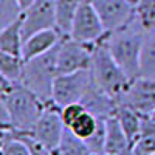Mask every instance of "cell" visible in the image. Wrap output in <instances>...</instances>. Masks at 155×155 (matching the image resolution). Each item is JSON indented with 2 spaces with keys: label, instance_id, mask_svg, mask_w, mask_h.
Returning a JSON list of instances; mask_svg holds the SVG:
<instances>
[{
  "label": "cell",
  "instance_id": "obj_1",
  "mask_svg": "<svg viewBox=\"0 0 155 155\" xmlns=\"http://www.w3.org/2000/svg\"><path fill=\"white\" fill-rule=\"evenodd\" d=\"M45 109L47 104L28 87H25L22 82H12L6 78H2L0 82L2 129L28 134Z\"/></svg>",
  "mask_w": 155,
  "mask_h": 155
},
{
  "label": "cell",
  "instance_id": "obj_2",
  "mask_svg": "<svg viewBox=\"0 0 155 155\" xmlns=\"http://www.w3.org/2000/svg\"><path fill=\"white\" fill-rule=\"evenodd\" d=\"M146 30L137 20L135 14L124 27L107 33L106 44L110 50L113 59L120 64L126 74L134 81L140 76L141 51H143Z\"/></svg>",
  "mask_w": 155,
  "mask_h": 155
},
{
  "label": "cell",
  "instance_id": "obj_3",
  "mask_svg": "<svg viewBox=\"0 0 155 155\" xmlns=\"http://www.w3.org/2000/svg\"><path fill=\"white\" fill-rule=\"evenodd\" d=\"M90 68H92L93 82L96 84V87L116 101L126 93V90L132 82V79L120 67V64L113 59L106 44V37H102L99 42L95 44Z\"/></svg>",
  "mask_w": 155,
  "mask_h": 155
},
{
  "label": "cell",
  "instance_id": "obj_4",
  "mask_svg": "<svg viewBox=\"0 0 155 155\" xmlns=\"http://www.w3.org/2000/svg\"><path fill=\"white\" fill-rule=\"evenodd\" d=\"M58 47L47 53L25 61L22 84L34 92L47 106L53 104V84L58 73Z\"/></svg>",
  "mask_w": 155,
  "mask_h": 155
},
{
  "label": "cell",
  "instance_id": "obj_5",
  "mask_svg": "<svg viewBox=\"0 0 155 155\" xmlns=\"http://www.w3.org/2000/svg\"><path fill=\"white\" fill-rule=\"evenodd\" d=\"M92 84V68L58 74L53 84V104L58 109H62L71 102H81Z\"/></svg>",
  "mask_w": 155,
  "mask_h": 155
},
{
  "label": "cell",
  "instance_id": "obj_6",
  "mask_svg": "<svg viewBox=\"0 0 155 155\" xmlns=\"http://www.w3.org/2000/svg\"><path fill=\"white\" fill-rule=\"evenodd\" d=\"M106 36H107V30L104 23H102L98 11L95 9L90 0H84L74 16L68 37L74 39L78 42L95 45Z\"/></svg>",
  "mask_w": 155,
  "mask_h": 155
},
{
  "label": "cell",
  "instance_id": "obj_7",
  "mask_svg": "<svg viewBox=\"0 0 155 155\" xmlns=\"http://www.w3.org/2000/svg\"><path fill=\"white\" fill-rule=\"evenodd\" d=\"M93 47L78 42L71 37H62L58 47V73H73L92 67Z\"/></svg>",
  "mask_w": 155,
  "mask_h": 155
},
{
  "label": "cell",
  "instance_id": "obj_8",
  "mask_svg": "<svg viewBox=\"0 0 155 155\" xmlns=\"http://www.w3.org/2000/svg\"><path fill=\"white\" fill-rule=\"evenodd\" d=\"M65 129L67 127L62 121L61 110L54 104H50L31 129V132H28V135L41 146L47 147L48 150H53L61 143Z\"/></svg>",
  "mask_w": 155,
  "mask_h": 155
},
{
  "label": "cell",
  "instance_id": "obj_9",
  "mask_svg": "<svg viewBox=\"0 0 155 155\" xmlns=\"http://www.w3.org/2000/svg\"><path fill=\"white\" fill-rule=\"evenodd\" d=\"M118 106H126L141 116L155 115V81L138 76L130 82L126 93L118 99Z\"/></svg>",
  "mask_w": 155,
  "mask_h": 155
},
{
  "label": "cell",
  "instance_id": "obj_10",
  "mask_svg": "<svg viewBox=\"0 0 155 155\" xmlns=\"http://www.w3.org/2000/svg\"><path fill=\"white\" fill-rule=\"evenodd\" d=\"M56 28V5L54 0H36L22 14L23 39L34 33Z\"/></svg>",
  "mask_w": 155,
  "mask_h": 155
},
{
  "label": "cell",
  "instance_id": "obj_11",
  "mask_svg": "<svg viewBox=\"0 0 155 155\" xmlns=\"http://www.w3.org/2000/svg\"><path fill=\"white\" fill-rule=\"evenodd\" d=\"M104 23L107 33L118 30L135 14V5L130 0H90Z\"/></svg>",
  "mask_w": 155,
  "mask_h": 155
},
{
  "label": "cell",
  "instance_id": "obj_12",
  "mask_svg": "<svg viewBox=\"0 0 155 155\" xmlns=\"http://www.w3.org/2000/svg\"><path fill=\"white\" fill-rule=\"evenodd\" d=\"M61 41H62V36L56 28L34 33L23 41L22 58H23V61L37 58V56L47 53V51H50L51 48H54Z\"/></svg>",
  "mask_w": 155,
  "mask_h": 155
},
{
  "label": "cell",
  "instance_id": "obj_13",
  "mask_svg": "<svg viewBox=\"0 0 155 155\" xmlns=\"http://www.w3.org/2000/svg\"><path fill=\"white\" fill-rule=\"evenodd\" d=\"M81 102L90 113H93L96 118L101 120H107L110 116H113L116 109H118V101L109 96L107 93H104L101 88H98L95 82L87 90V93L84 95Z\"/></svg>",
  "mask_w": 155,
  "mask_h": 155
},
{
  "label": "cell",
  "instance_id": "obj_14",
  "mask_svg": "<svg viewBox=\"0 0 155 155\" xmlns=\"http://www.w3.org/2000/svg\"><path fill=\"white\" fill-rule=\"evenodd\" d=\"M104 155H132V143L124 134L116 116H110L106 120Z\"/></svg>",
  "mask_w": 155,
  "mask_h": 155
},
{
  "label": "cell",
  "instance_id": "obj_15",
  "mask_svg": "<svg viewBox=\"0 0 155 155\" xmlns=\"http://www.w3.org/2000/svg\"><path fill=\"white\" fill-rule=\"evenodd\" d=\"M23 41L25 39L22 31V17L0 28V53L22 56Z\"/></svg>",
  "mask_w": 155,
  "mask_h": 155
},
{
  "label": "cell",
  "instance_id": "obj_16",
  "mask_svg": "<svg viewBox=\"0 0 155 155\" xmlns=\"http://www.w3.org/2000/svg\"><path fill=\"white\" fill-rule=\"evenodd\" d=\"M84 0H54L56 5V30L62 37H68L74 16Z\"/></svg>",
  "mask_w": 155,
  "mask_h": 155
},
{
  "label": "cell",
  "instance_id": "obj_17",
  "mask_svg": "<svg viewBox=\"0 0 155 155\" xmlns=\"http://www.w3.org/2000/svg\"><path fill=\"white\" fill-rule=\"evenodd\" d=\"M113 116H116V120L120 121L124 134L127 135L129 140H130L132 147H134L135 141L138 140L140 132H141L143 116H141L140 113H137L135 110H132L130 107H126V106H118V109H116Z\"/></svg>",
  "mask_w": 155,
  "mask_h": 155
},
{
  "label": "cell",
  "instance_id": "obj_18",
  "mask_svg": "<svg viewBox=\"0 0 155 155\" xmlns=\"http://www.w3.org/2000/svg\"><path fill=\"white\" fill-rule=\"evenodd\" d=\"M155 153V118L143 116L141 132L132 147V155H152Z\"/></svg>",
  "mask_w": 155,
  "mask_h": 155
},
{
  "label": "cell",
  "instance_id": "obj_19",
  "mask_svg": "<svg viewBox=\"0 0 155 155\" xmlns=\"http://www.w3.org/2000/svg\"><path fill=\"white\" fill-rule=\"evenodd\" d=\"M140 76L155 81V28L146 31L141 51Z\"/></svg>",
  "mask_w": 155,
  "mask_h": 155
},
{
  "label": "cell",
  "instance_id": "obj_20",
  "mask_svg": "<svg viewBox=\"0 0 155 155\" xmlns=\"http://www.w3.org/2000/svg\"><path fill=\"white\" fill-rule=\"evenodd\" d=\"M51 153L53 155H93L88 146L85 144V141L78 138L70 129H65L61 143L58 144L56 149L51 150Z\"/></svg>",
  "mask_w": 155,
  "mask_h": 155
},
{
  "label": "cell",
  "instance_id": "obj_21",
  "mask_svg": "<svg viewBox=\"0 0 155 155\" xmlns=\"http://www.w3.org/2000/svg\"><path fill=\"white\" fill-rule=\"evenodd\" d=\"M2 155H33L30 144L9 129H2Z\"/></svg>",
  "mask_w": 155,
  "mask_h": 155
},
{
  "label": "cell",
  "instance_id": "obj_22",
  "mask_svg": "<svg viewBox=\"0 0 155 155\" xmlns=\"http://www.w3.org/2000/svg\"><path fill=\"white\" fill-rule=\"evenodd\" d=\"M25 61L22 56H14L8 53H0V76L12 82H20L23 74Z\"/></svg>",
  "mask_w": 155,
  "mask_h": 155
},
{
  "label": "cell",
  "instance_id": "obj_23",
  "mask_svg": "<svg viewBox=\"0 0 155 155\" xmlns=\"http://www.w3.org/2000/svg\"><path fill=\"white\" fill-rule=\"evenodd\" d=\"M99 121L101 118H96V116L93 113H90L88 110H85L79 118H78L70 127V130L78 137V138H81V140H88L90 137H92L95 132H96V129L99 126Z\"/></svg>",
  "mask_w": 155,
  "mask_h": 155
},
{
  "label": "cell",
  "instance_id": "obj_24",
  "mask_svg": "<svg viewBox=\"0 0 155 155\" xmlns=\"http://www.w3.org/2000/svg\"><path fill=\"white\" fill-rule=\"evenodd\" d=\"M135 17L146 31L155 28V0H137Z\"/></svg>",
  "mask_w": 155,
  "mask_h": 155
},
{
  "label": "cell",
  "instance_id": "obj_25",
  "mask_svg": "<svg viewBox=\"0 0 155 155\" xmlns=\"http://www.w3.org/2000/svg\"><path fill=\"white\" fill-rule=\"evenodd\" d=\"M23 11L17 0H0V28L20 19Z\"/></svg>",
  "mask_w": 155,
  "mask_h": 155
},
{
  "label": "cell",
  "instance_id": "obj_26",
  "mask_svg": "<svg viewBox=\"0 0 155 155\" xmlns=\"http://www.w3.org/2000/svg\"><path fill=\"white\" fill-rule=\"evenodd\" d=\"M85 144L92 150L93 155H104V146H106V120H101L96 132L85 140Z\"/></svg>",
  "mask_w": 155,
  "mask_h": 155
},
{
  "label": "cell",
  "instance_id": "obj_27",
  "mask_svg": "<svg viewBox=\"0 0 155 155\" xmlns=\"http://www.w3.org/2000/svg\"><path fill=\"white\" fill-rule=\"evenodd\" d=\"M59 110H61V116H62V121L65 124V127H70L87 109L82 102H71V104L64 106Z\"/></svg>",
  "mask_w": 155,
  "mask_h": 155
},
{
  "label": "cell",
  "instance_id": "obj_28",
  "mask_svg": "<svg viewBox=\"0 0 155 155\" xmlns=\"http://www.w3.org/2000/svg\"><path fill=\"white\" fill-rule=\"evenodd\" d=\"M9 130H11V129H9ZM12 132H14L16 135H19V137H22L30 144V147L33 150V155H53V153H51V150H48L47 147H44V146H41L39 143H36V141L28 134H25V132H16V130H12Z\"/></svg>",
  "mask_w": 155,
  "mask_h": 155
},
{
  "label": "cell",
  "instance_id": "obj_29",
  "mask_svg": "<svg viewBox=\"0 0 155 155\" xmlns=\"http://www.w3.org/2000/svg\"><path fill=\"white\" fill-rule=\"evenodd\" d=\"M17 2H19V5H20L22 11H25L27 8H30V6L36 2V0H17Z\"/></svg>",
  "mask_w": 155,
  "mask_h": 155
},
{
  "label": "cell",
  "instance_id": "obj_30",
  "mask_svg": "<svg viewBox=\"0 0 155 155\" xmlns=\"http://www.w3.org/2000/svg\"><path fill=\"white\" fill-rule=\"evenodd\" d=\"M130 2H132V3H134V5H135V3H137V0H130Z\"/></svg>",
  "mask_w": 155,
  "mask_h": 155
},
{
  "label": "cell",
  "instance_id": "obj_31",
  "mask_svg": "<svg viewBox=\"0 0 155 155\" xmlns=\"http://www.w3.org/2000/svg\"><path fill=\"white\" fill-rule=\"evenodd\" d=\"M153 118H155V115H153Z\"/></svg>",
  "mask_w": 155,
  "mask_h": 155
},
{
  "label": "cell",
  "instance_id": "obj_32",
  "mask_svg": "<svg viewBox=\"0 0 155 155\" xmlns=\"http://www.w3.org/2000/svg\"><path fill=\"white\" fill-rule=\"evenodd\" d=\"M152 155H155V153H152Z\"/></svg>",
  "mask_w": 155,
  "mask_h": 155
}]
</instances>
